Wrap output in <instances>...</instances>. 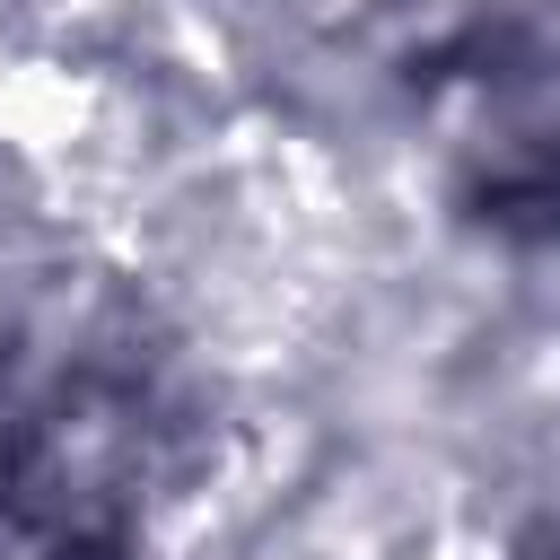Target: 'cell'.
<instances>
[{
	"label": "cell",
	"mask_w": 560,
	"mask_h": 560,
	"mask_svg": "<svg viewBox=\"0 0 560 560\" xmlns=\"http://www.w3.org/2000/svg\"><path fill=\"white\" fill-rule=\"evenodd\" d=\"M429 122L455 201L508 236H560V61L525 26H472L429 70Z\"/></svg>",
	"instance_id": "1"
},
{
	"label": "cell",
	"mask_w": 560,
	"mask_h": 560,
	"mask_svg": "<svg viewBox=\"0 0 560 560\" xmlns=\"http://www.w3.org/2000/svg\"><path fill=\"white\" fill-rule=\"evenodd\" d=\"M88 560H114V551H88Z\"/></svg>",
	"instance_id": "2"
}]
</instances>
